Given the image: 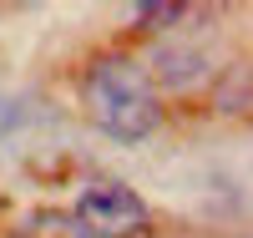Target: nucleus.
I'll list each match as a JSON object with an SVG mask.
<instances>
[{"mask_svg":"<svg viewBox=\"0 0 253 238\" xmlns=\"http://www.w3.org/2000/svg\"><path fill=\"white\" fill-rule=\"evenodd\" d=\"M81 101H86L91 122L107 132L112 142H142L152 127L162 122V106L147 71L132 56H101L81 76Z\"/></svg>","mask_w":253,"mask_h":238,"instance_id":"f257e3e1","label":"nucleus"},{"mask_svg":"<svg viewBox=\"0 0 253 238\" xmlns=\"http://www.w3.org/2000/svg\"><path fill=\"white\" fill-rule=\"evenodd\" d=\"M71 223L86 238H132L147 228V203L122 183H86L76 198Z\"/></svg>","mask_w":253,"mask_h":238,"instance_id":"f03ea898","label":"nucleus"},{"mask_svg":"<svg viewBox=\"0 0 253 238\" xmlns=\"http://www.w3.org/2000/svg\"><path fill=\"white\" fill-rule=\"evenodd\" d=\"M152 71H157L162 86H187V81L203 76V51L198 46H157Z\"/></svg>","mask_w":253,"mask_h":238,"instance_id":"7ed1b4c3","label":"nucleus"},{"mask_svg":"<svg viewBox=\"0 0 253 238\" xmlns=\"http://www.w3.org/2000/svg\"><path fill=\"white\" fill-rule=\"evenodd\" d=\"M132 20L142 31H167V26H177L182 20V5L177 0H152V5H132Z\"/></svg>","mask_w":253,"mask_h":238,"instance_id":"20e7f679","label":"nucleus"},{"mask_svg":"<svg viewBox=\"0 0 253 238\" xmlns=\"http://www.w3.org/2000/svg\"><path fill=\"white\" fill-rule=\"evenodd\" d=\"M218 106H223V112H243V106H248V71H228V86H223V96H218Z\"/></svg>","mask_w":253,"mask_h":238,"instance_id":"39448f33","label":"nucleus"}]
</instances>
